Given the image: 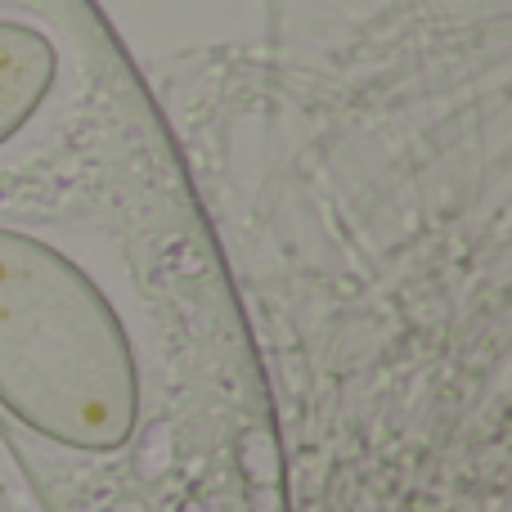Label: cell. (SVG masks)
I'll return each mask as SVG.
<instances>
[{"instance_id": "2", "label": "cell", "mask_w": 512, "mask_h": 512, "mask_svg": "<svg viewBox=\"0 0 512 512\" xmlns=\"http://www.w3.org/2000/svg\"><path fill=\"white\" fill-rule=\"evenodd\" d=\"M59 72V45L45 27L0 14V149H9L45 113Z\"/></svg>"}, {"instance_id": "1", "label": "cell", "mask_w": 512, "mask_h": 512, "mask_svg": "<svg viewBox=\"0 0 512 512\" xmlns=\"http://www.w3.org/2000/svg\"><path fill=\"white\" fill-rule=\"evenodd\" d=\"M0 405L36 436L104 454L140 414V364L95 274L32 230L0 225Z\"/></svg>"}]
</instances>
